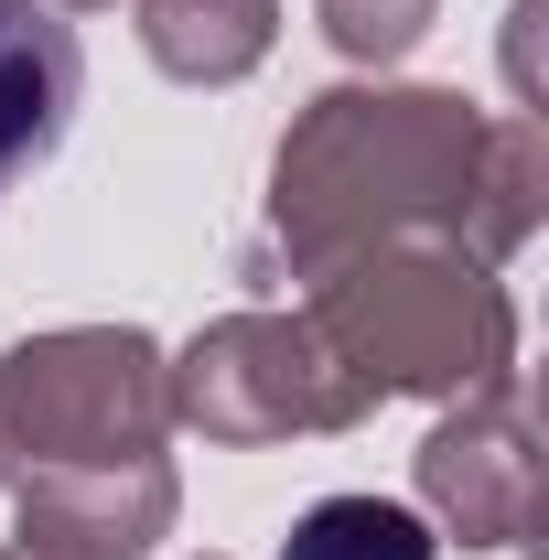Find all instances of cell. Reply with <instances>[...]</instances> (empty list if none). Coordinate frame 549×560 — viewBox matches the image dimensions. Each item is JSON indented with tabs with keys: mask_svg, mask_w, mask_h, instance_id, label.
<instances>
[{
	"mask_svg": "<svg viewBox=\"0 0 549 560\" xmlns=\"http://www.w3.org/2000/svg\"><path fill=\"white\" fill-rule=\"evenodd\" d=\"M484 119L453 86H335L313 97L270 162V226L248 248V280H324L388 237H453L475 259V184Z\"/></svg>",
	"mask_w": 549,
	"mask_h": 560,
	"instance_id": "6da1fadb",
	"label": "cell"
},
{
	"mask_svg": "<svg viewBox=\"0 0 549 560\" xmlns=\"http://www.w3.org/2000/svg\"><path fill=\"white\" fill-rule=\"evenodd\" d=\"M302 313L377 399H475L484 377L517 366V302L453 237H388L344 259L313 280Z\"/></svg>",
	"mask_w": 549,
	"mask_h": 560,
	"instance_id": "7a4b0ae2",
	"label": "cell"
},
{
	"mask_svg": "<svg viewBox=\"0 0 549 560\" xmlns=\"http://www.w3.org/2000/svg\"><path fill=\"white\" fill-rule=\"evenodd\" d=\"M173 399H162V346L130 324H66L0 366V486L44 464H130L162 453Z\"/></svg>",
	"mask_w": 549,
	"mask_h": 560,
	"instance_id": "3957f363",
	"label": "cell"
},
{
	"mask_svg": "<svg viewBox=\"0 0 549 560\" xmlns=\"http://www.w3.org/2000/svg\"><path fill=\"white\" fill-rule=\"evenodd\" d=\"M162 399L184 431H206L226 453L302 442V431H355L377 410V388L324 346L313 313H226L184 355H162Z\"/></svg>",
	"mask_w": 549,
	"mask_h": 560,
	"instance_id": "277c9868",
	"label": "cell"
},
{
	"mask_svg": "<svg viewBox=\"0 0 549 560\" xmlns=\"http://www.w3.org/2000/svg\"><path fill=\"white\" fill-rule=\"evenodd\" d=\"M420 506L464 539V550H517L528 528H539V431H528V388H517V366L506 377H484L464 410L442 420L431 442H420Z\"/></svg>",
	"mask_w": 549,
	"mask_h": 560,
	"instance_id": "5b68a950",
	"label": "cell"
},
{
	"mask_svg": "<svg viewBox=\"0 0 549 560\" xmlns=\"http://www.w3.org/2000/svg\"><path fill=\"white\" fill-rule=\"evenodd\" d=\"M11 539L44 560H151V539H173V464L130 453V464H44V475H11Z\"/></svg>",
	"mask_w": 549,
	"mask_h": 560,
	"instance_id": "8992f818",
	"label": "cell"
},
{
	"mask_svg": "<svg viewBox=\"0 0 549 560\" xmlns=\"http://www.w3.org/2000/svg\"><path fill=\"white\" fill-rule=\"evenodd\" d=\"M75 97H86V55H75V22L55 0H0V206L22 173L55 162Z\"/></svg>",
	"mask_w": 549,
	"mask_h": 560,
	"instance_id": "52a82bcc",
	"label": "cell"
},
{
	"mask_svg": "<svg viewBox=\"0 0 549 560\" xmlns=\"http://www.w3.org/2000/svg\"><path fill=\"white\" fill-rule=\"evenodd\" d=\"M280 44V0H140V55L173 86H237Z\"/></svg>",
	"mask_w": 549,
	"mask_h": 560,
	"instance_id": "ba28073f",
	"label": "cell"
},
{
	"mask_svg": "<svg viewBox=\"0 0 549 560\" xmlns=\"http://www.w3.org/2000/svg\"><path fill=\"white\" fill-rule=\"evenodd\" d=\"M280 560H442V539H431V517L399 506V495H324V506L291 517Z\"/></svg>",
	"mask_w": 549,
	"mask_h": 560,
	"instance_id": "9c48e42d",
	"label": "cell"
},
{
	"mask_svg": "<svg viewBox=\"0 0 549 560\" xmlns=\"http://www.w3.org/2000/svg\"><path fill=\"white\" fill-rule=\"evenodd\" d=\"M313 11H324V44H335L344 66H399L420 33H431L442 0H313Z\"/></svg>",
	"mask_w": 549,
	"mask_h": 560,
	"instance_id": "30bf717a",
	"label": "cell"
},
{
	"mask_svg": "<svg viewBox=\"0 0 549 560\" xmlns=\"http://www.w3.org/2000/svg\"><path fill=\"white\" fill-rule=\"evenodd\" d=\"M55 11H108V0H55Z\"/></svg>",
	"mask_w": 549,
	"mask_h": 560,
	"instance_id": "8fae6325",
	"label": "cell"
},
{
	"mask_svg": "<svg viewBox=\"0 0 549 560\" xmlns=\"http://www.w3.org/2000/svg\"><path fill=\"white\" fill-rule=\"evenodd\" d=\"M0 560H44V550H22V539H11V550H0Z\"/></svg>",
	"mask_w": 549,
	"mask_h": 560,
	"instance_id": "7c38bea8",
	"label": "cell"
}]
</instances>
